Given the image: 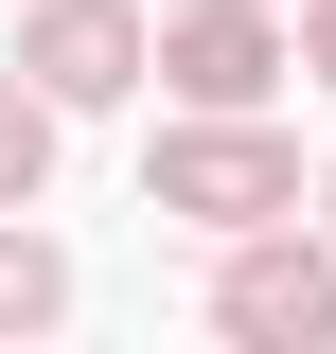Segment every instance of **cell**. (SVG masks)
I'll return each mask as SVG.
<instances>
[{"label":"cell","instance_id":"1","mask_svg":"<svg viewBox=\"0 0 336 354\" xmlns=\"http://www.w3.org/2000/svg\"><path fill=\"white\" fill-rule=\"evenodd\" d=\"M142 213H177V230H265V213H319L301 195V142L265 124V106H195V124H160V160H142Z\"/></svg>","mask_w":336,"mask_h":354},{"label":"cell","instance_id":"2","mask_svg":"<svg viewBox=\"0 0 336 354\" xmlns=\"http://www.w3.org/2000/svg\"><path fill=\"white\" fill-rule=\"evenodd\" d=\"M212 337H248V354H336V230H301V213L230 230V266H212Z\"/></svg>","mask_w":336,"mask_h":354},{"label":"cell","instance_id":"3","mask_svg":"<svg viewBox=\"0 0 336 354\" xmlns=\"http://www.w3.org/2000/svg\"><path fill=\"white\" fill-rule=\"evenodd\" d=\"M18 71L88 124V106H124V88L160 71V18H142V0H18Z\"/></svg>","mask_w":336,"mask_h":354},{"label":"cell","instance_id":"4","mask_svg":"<svg viewBox=\"0 0 336 354\" xmlns=\"http://www.w3.org/2000/svg\"><path fill=\"white\" fill-rule=\"evenodd\" d=\"M283 71H301V36L265 18V0H177L160 18V88L177 106H265Z\"/></svg>","mask_w":336,"mask_h":354},{"label":"cell","instance_id":"5","mask_svg":"<svg viewBox=\"0 0 336 354\" xmlns=\"http://www.w3.org/2000/svg\"><path fill=\"white\" fill-rule=\"evenodd\" d=\"M53 142H71V106L0 53V213H36V195H53Z\"/></svg>","mask_w":336,"mask_h":354},{"label":"cell","instance_id":"6","mask_svg":"<svg viewBox=\"0 0 336 354\" xmlns=\"http://www.w3.org/2000/svg\"><path fill=\"white\" fill-rule=\"evenodd\" d=\"M53 319H71V248L36 213H0V337H53Z\"/></svg>","mask_w":336,"mask_h":354},{"label":"cell","instance_id":"7","mask_svg":"<svg viewBox=\"0 0 336 354\" xmlns=\"http://www.w3.org/2000/svg\"><path fill=\"white\" fill-rule=\"evenodd\" d=\"M301 88H336V0H301Z\"/></svg>","mask_w":336,"mask_h":354},{"label":"cell","instance_id":"8","mask_svg":"<svg viewBox=\"0 0 336 354\" xmlns=\"http://www.w3.org/2000/svg\"><path fill=\"white\" fill-rule=\"evenodd\" d=\"M319 230H336V177H319Z\"/></svg>","mask_w":336,"mask_h":354}]
</instances>
